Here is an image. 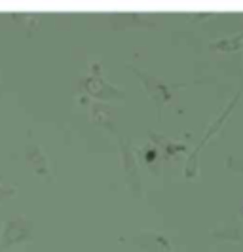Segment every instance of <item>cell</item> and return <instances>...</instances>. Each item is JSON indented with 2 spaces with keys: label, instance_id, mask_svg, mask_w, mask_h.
<instances>
[{
  "label": "cell",
  "instance_id": "obj_15",
  "mask_svg": "<svg viewBox=\"0 0 243 252\" xmlns=\"http://www.w3.org/2000/svg\"><path fill=\"white\" fill-rule=\"evenodd\" d=\"M226 167L232 169L234 173H243V159H234V158H228L226 159Z\"/></svg>",
  "mask_w": 243,
  "mask_h": 252
},
{
  "label": "cell",
  "instance_id": "obj_12",
  "mask_svg": "<svg viewBox=\"0 0 243 252\" xmlns=\"http://www.w3.org/2000/svg\"><path fill=\"white\" fill-rule=\"evenodd\" d=\"M10 17H13V21L15 23H19V25L25 29V34L29 38L35 34V29L38 25V13L35 12H10Z\"/></svg>",
  "mask_w": 243,
  "mask_h": 252
},
{
  "label": "cell",
  "instance_id": "obj_6",
  "mask_svg": "<svg viewBox=\"0 0 243 252\" xmlns=\"http://www.w3.org/2000/svg\"><path fill=\"white\" fill-rule=\"evenodd\" d=\"M108 25L118 32H124L128 29H144V27H156L158 19L156 13L144 12H114L108 15Z\"/></svg>",
  "mask_w": 243,
  "mask_h": 252
},
{
  "label": "cell",
  "instance_id": "obj_3",
  "mask_svg": "<svg viewBox=\"0 0 243 252\" xmlns=\"http://www.w3.org/2000/svg\"><path fill=\"white\" fill-rule=\"evenodd\" d=\"M35 222L29 215H15L4 220L0 229V251L21 249L33 241Z\"/></svg>",
  "mask_w": 243,
  "mask_h": 252
},
{
  "label": "cell",
  "instance_id": "obj_9",
  "mask_svg": "<svg viewBox=\"0 0 243 252\" xmlns=\"http://www.w3.org/2000/svg\"><path fill=\"white\" fill-rule=\"evenodd\" d=\"M240 95H242V89H238V91H236V95H234V97L230 99V102H228V104H226V106L222 108V112L218 114L217 118H215V120H213V122L209 124V127H207V131L204 133V137L200 139V142L196 144V148H194V152H198V154H200V152H202V148H204L205 144H207V142H209V140L213 139V137L217 135L218 131H220V129L224 127V124H226V120L230 118L232 110L236 108V104H238V101H240Z\"/></svg>",
  "mask_w": 243,
  "mask_h": 252
},
{
  "label": "cell",
  "instance_id": "obj_11",
  "mask_svg": "<svg viewBox=\"0 0 243 252\" xmlns=\"http://www.w3.org/2000/svg\"><path fill=\"white\" fill-rule=\"evenodd\" d=\"M213 237H220V239H230V241H242L243 239V222H236V220H224L220 226H217L211 231Z\"/></svg>",
  "mask_w": 243,
  "mask_h": 252
},
{
  "label": "cell",
  "instance_id": "obj_7",
  "mask_svg": "<svg viewBox=\"0 0 243 252\" xmlns=\"http://www.w3.org/2000/svg\"><path fill=\"white\" fill-rule=\"evenodd\" d=\"M131 245L139 247L148 252H169L171 251V241L164 231H139L135 235L126 237Z\"/></svg>",
  "mask_w": 243,
  "mask_h": 252
},
{
  "label": "cell",
  "instance_id": "obj_4",
  "mask_svg": "<svg viewBox=\"0 0 243 252\" xmlns=\"http://www.w3.org/2000/svg\"><path fill=\"white\" fill-rule=\"evenodd\" d=\"M118 137V144H120V154H122V169H124V177L128 182V188L131 191V195L141 201L142 199V177H141V167L139 161L135 158V150H133V144L128 137H124L120 131L116 133Z\"/></svg>",
  "mask_w": 243,
  "mask_h": 252
},
{
  "label": "cell",
  "instance_id": "obj_2",
  "mask_svg": "<svg viewBox=\"0 0 243 252\" xmlns=\"http://www.w3.org/2000/svg\"><path fill=\"white\" fill-rule=\"evenodd\" d=\"M78 93H80V101L88 102L90 99H95L97 102L103 101H126V93L120 88H116L114 84H110L108 80H104L101 72V63H91L90 72L80 80L78 86Z\"/></svg>",
  "mask_w": 243,
  "mask_h": 252
},
{
  "label": "cell",
  "instance_id": "obj_16",
  "mask_svg": "<svg viewBox=\"0 0 243 252\" xmlns=\"http://www.w3.org/2000/svg\"><path fill=\"white\" fill-rule=\"evenodd\" d=\"M0 91H2V84H0Z\"/></svg>",
  "mask_w": 243,
  "mask_h": 252
},
{
  "label": "cell",
  "instance_id": "obj_13",
  "mask_svg": "<svg viewBox=\"0 0 243 252\" xmlns=\"http://www.w3.org/2000/svg\"><path fill=\"white\" fill-rule=\"evenodd\" d=\"M209 50L213 51H240L243 50V32L236 34V36L220 38L209 44Z\"/></svg>",
  "mask_w": 243,
  "mask_h": 252
},
{
  "label": "cell",
  "instance_id": "obj_14",
  "mask_svg": "<svg viewBox=\"0 0 243 252\" xmlns=\"http://www.w3.org/2000/svg\"><path fill=\"white\" fill-rule=\"evenodd\" d=\"M15 193H17V188H15V186H6V184L0 182V203L13 197Z\"/></svg>",
  "mask_w": 243,
  "mask_h": 252
},
{
  "label": "cell",
  "instance_id": "obj_10",
  "mask_svg": "<svg viewBox=\"0 0 243 252\" xmlns=\"http://www.w3.org/2000/svg\"><path fill=\"white\" fill-rule=\"evenodd\" d=\"M90 114H91V120H93L95 124H99V126L104 127V129H108L110 133H114L116 135V133L120 131L114 124V118H112L110 108L104 106L103 102H97V101L90 102Z\"/></svg>",
  "mask_w": 243,
  "mask_h": 252
},
{
  "label": "cell",
  "instance_id": "obj_5",
  "mask_svg": "<svg viewBox=\"0 0 243 252\" xmlns=\"http://www.w3.org/2000/svg\"><path fill=\"white\" fill-rule=\"evenodd\" d=\"M23 154H25V161L31 165V169H33V173H35L36 177L44 178L46 182H51V180H53L50 159H48L46 152L42 150L38 140L33 137V131L27 133V140H25V144H23Z\"/></svg>",
  "mask_w": 243,
  "mask_h": 252
},
{
  "label": "cell",
  "instance_id": "obj_8",
  "mask_svg": "<svg viewBox=\"0 0 243 252\" xmlns=\"http://www.w3.org/2000/svg\"><path fill=\"white\" fill-rule=\"evenodd\" d=\"M148 140L156 146V150H158V154H160L162 167H169L173 159H177V156H180L182 152L188 150L186 144L175 142V140L167 139V137H164V135L156 133V131H150V133H148Z\"/></svg>",
  "mask_w": 243,
  "mask_h": 252
},
{
  "label": "cell",
  "instance_id": "obj_1",
  "mask_svg": "<svg viewBox=\"0 0 243 252\" xmlns=\"http://www.w3.org/2000/svg\"><path fill=\"white\" fill-rule=\"evenodd\" d=\"M128 68L139 78V82L142 84L144 91H146L148 97L152 99L154 106H156V124H158V126H160V122H162L164 106H166L169 101H173L175 93L182 88H188V86L198 84V82H166L164 78H156L154 74L146 72V70H141V68H137V66H133V64H128Z\"/></svg>",
  "mask_w": 243,
  "mask_h": 252
}]
</instances>
